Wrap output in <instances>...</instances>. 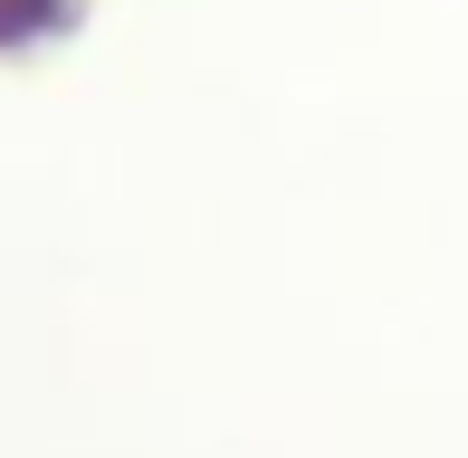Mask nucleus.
Instances as JSON below:
<instances>
[{
  "label": "nucleus",
  "mask_w": 468,
  "mask_h": 458,
  "mask_svg": "<svg viewBox=\"0 0 468 458\" xmlns=\"http://www.w3.org/2000/svg\"><path fill=\"white\" fill-rule=\"evenodd\" d=\"M48 19H58V0H0V48L29 38V29H48Z\"/></svg>",
  "instance_id": "f257e3e1"
}]
</instances>
